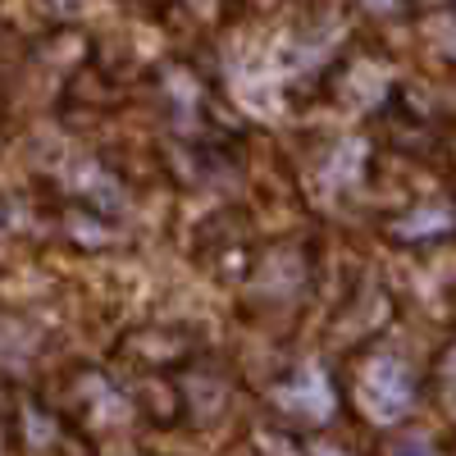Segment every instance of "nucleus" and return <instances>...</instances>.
Wrapping results in <instances>:
<instances>
[{"instance_id":"7","label":"nucleus","mask_w":456,"mask_h":456,"mask_svg":"<svg viewBox=\"0 0 456 456\" xmlns=\"http://www.w3.org/2000/svg\"><path fill=\"white\" fill-rule=\"evenodd\" d=\"M447 51H452V55H456V23H452V28H447Z\"/></svg>"},{"instance_id":"3","label":"nucleus","mask_w":456,"mask_h":456,"mask_svg":"<svg viewBox=\"0 0 456 456\" xmlns=\"http://www.w3.org/2000/svg\"><path fill=\"white\" fill-rule=\"evenodd\" d=\"M456 228V210L452 206H425V210H415L406 219L393 224V233L406 238V242H420V238H443Z\"/></svg>"},{"instance_id":"1","label":"nucleus","mask_w":456,"mask_h":456,"mask_svg":"<svg viewBox=\"0 0 456 456\" xmlns=\"http://www.w3.org/2000/svg\"><path fill=\"white\" fill-rule=\"evenodd\" d=\"M356 397H361L370 420H379V425L402 420V415L411 411V397H415V379H411L406 361H397V356L365 361V370L356 379Z\"/></svg>"},{"instance_id":"5","label":"nucleus","mask_w":456,"mask_h":456,"mask_svg":"<svg viewBox=\"0 0 456 456\" xmlns=\"http://www.w3.org/2000/svg\"><path fill=\"white\" fill-rule=\"evenodd\" d=\"M443 384H447V397L456 402V352H452V361H447V379H443Z\"/></svg>"},{"instance_id":"4","label":"nucleus","mask_w":456,"mask_h":456,"mask_svg":"<svg viewBox=\"0 0 456 456\" xmlns=\"http://www.w3.org/2000/svg\"><path fill=\"white\" fill-rule=\"evenodd\" d=\"M388 456H438L425 438H402V443H393V452Z\"/></svg>"},{"instance_id":"6","label":"nucleus","mask_w":456,"mask_h":456,"mask_svg":"<svg viewBox=\"0 0 456 456\" xmlns=\"http://www.w3.org/2000/svg\"><path fill=\"white\" fill-rule=\"evenodd\" d=\"M370 10H379V14H388V10H397V0H365Z\"/></svg>"},{"instance_id":"2","label":"nucleus","mask_w":456,"mask_h":456,"mask_svg":"<svg viewBox=\"0 0 456 456\" xmlns=\"http://www.w3.org/2000/svg\"><path fill=\"white\" fill-rule=\"evenodd\" d=\"M279 402L297 415H311V420H329L333 415V388H329V379L320 370H301L297 384H288L279 393Z\"/></svg>"},{"instance_id":"8","label":"nucleus","mask_w":456,"mask_h":456,"mask_svg":"<svg viewBox=\"0 0 456 456\" xmlns=\"http://www.w3.org/2000/svg\"><path fill=\"white\" fill-rule=\"evenodd\" d=\"M55 5H60V10H78V5H83V0H55Z\"/></svg>"}]
</instances>
